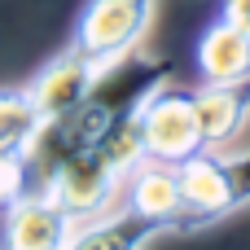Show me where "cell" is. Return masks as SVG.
<instances>
[{
	"label": "cell",
	"instance_id": "obj_1",
	"mask_svg": "<svg viewBox=\"0 0 250 250\" xmlns=\"http://www.w3.org/2000/svg\"><path fill=\"white\" fill-rule=\"evenodd\" d=\"M176 180H180V198H185L180 229H202L211 220H224L250 202V149L246 154L202 149V154L176 163Z\"/></svg>",
	"mask_w": 250,
	"mask_h": 250
},
{
	"label": "cell",
	"instance_id": "obj_2",
	"mask_svg": "<svg viewBox=\"0 0 250 250\" xmlns=\"http://www.w3.org/2000/svg\"><path fill=\"white\" fill-rule=\"evenodd\" d=\"M136 127H141V149L145 158L154 163H185L193 154H202V123H198V105H193V92L189 88H171L163 83L136 114Z\"/></svg>",
	"mask_w": 250,
	"mask_h": 250
},
{
	"label": "cell",
	"instance_id": "obj_3",
	"mask_svg": "<svg viewBox=\"0 0 250 250\" xmlns=\"http://www.w3.org/2000/svg\"><path fill=\"white\" fill-rule=\"evenodd\" d=\"M154 4L158 0H88L75 22V48L97 57L101 66L127 57L141 44L154 18Z\"/></svg>",
	"mask_w": 250,
	"mask_h": 250
},
{
	"label": "cell",
	"instance_id": "obj_4",
	"mask_svg": "<svg viewBox=\"0 0 250 250\" xmlns=\"http://www.w3.org/2000/svg\"><path fill=\"white\" fill-rule=\"evenodd\" d=\"M79 220L53 193H18L4 207L0 250H62Z\"/></svg>",
	"mask_w": 250,
	"mask_h": 250
},
{
	"label": "cell",
	"instance_id": "obj_5",
	"mask_svg": "<svg viewBox=\"0 0 250 250\" xmlns=\"http://www.w3.org/2000/svg\"><path fill=\"white\" fill-rule=\"evenodd\" d=\"M101 62L97 57H88V53H79L75 44L66 48V53H57L31 83H26V92H31V101H35V110H40V119L48 123V119H57V114H66V110H75L88 92H92V83L101 79Z\"/></svg>",
	"mask_w": 250,
	"mask_h": 250
},
{
	"label": "cell",
	"instance_id": "obj_6",
	"mask_svg": "<svg viewBox=\"0 0 250 250\" xmlns=\"http://www.w3.org/2000/svg\"><path fill=\"white\" fill-rule=\"evenodd\" d=\"M123 198L136 215L154 220L158 229H180V215H185V198H180V180H176V167L171 163H154V158H141L127 180H123Z\"/></svg>",
	"mask_w": 250,
	"mask_h": 250
},
{
	"label": "cell",
	"instance_id": "obj_7",
	"mask_svg": "<svg viewBox=\"0 0 250 250\" xmlns=\"http://www.w3.org/2000/svg\"><path fill=\"white\" fill-rule=\"evenodd\" d=\"M193 105H198V123H202V145L224 149L250 123V79L193 88Z\"/></svg>",
	"mask_w": 250,
	"mask_h": 250
},
{
	"label": "cell",
	"instance_id": "obj_8",
	"mask_svg": "<svg viewBox=\"0 0 250 250\" xmlns=\"http://www.w3.org/2000/svg\"><path fill=\"white\" fill-rule=\"evenodd\" d=\"M158 233L163 229L154 220L123 207V211H101L92 220H79V229L66 237L62 250H145Z\"/></svg>",
	"mask_w": 250,
	"mask_h": 250
},
{
	"label": "cell",
	"instance_id": "obj_9",
	"mask_svg": "<svg viewBox=\"0 0 250 250\" xmlns=\"http://www.w3.org/2000/svg\"><path fill=\"white\" fill-rule=\"evenodd\" d=\"M198 70H202V83H237V79H250V35L242 26H233L229 18H215L198 48Z\"/></svg>",
	"mask_w": 250,
	"mask_h": 250
},
{
	"label": "cell",
	"instance_id": "obj_10",
	"mask_svg": "<svg viewBox=\"0 0 250 250\" xmlns=\"http://www.w3.org/2000/svg\"><path fill=\"white\" fill-rule=\"evenodd\" d=\"M40 123L44 119H40V110H35L26 88L0 92V154H22L26 158V145L35 141Z\"/></svg>",
	"mask_w": 250,
	"mask_h": 250
},
{
	"label": "cell",
	"instance_id": "obj_11",
	"mask_svg": "<svg viewBox=\"0 0 250 250\" xmlns=\"http://www.w3.org/2000/svg\"><path fill=\"white\" fill-rule=\"evenodd\" d=\"M18 193H26V158L0 154V207H9Z\"/></svg>",
	"mask_w": 250,
	"mask_h": 250
},
{
	"label": "cell",
	"instance_id": "obj_12",
	"mask_svg": "<svg viewBox=\"0 0 250 250\" xmlns=\"http://www.w3.org/2000/svg\"><path fill=\"white\" fill-rule=\"evenodd\" d=\"M220 18H229L233 26H242L250 35V0H224L220 4Z\"/></svg>",
	"mask_w": 250,
	"mask_h": 250
}]
</instances>
